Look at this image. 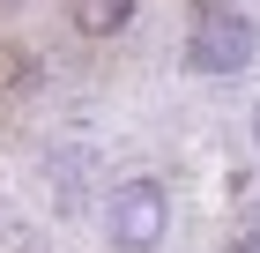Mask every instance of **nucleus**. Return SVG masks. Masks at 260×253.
<instances>
[{
  "mask_svg": "<svg viewBox=\"0 0 260 253\" xmlns=\"http://www.w3.org/2000/svg\"><path fill=\"white\" fill-rule=\"evenodd\" d=\"M253 52H260V22L245 8H231V0H193L186 8V45H179L186 75H208V82L245 75Z\"/></svg>",
  "mask_w": 260,
  "mask_h": 253,
  "instance_id": "nucleus-1",
  "label": "nucleus"
},
{
  "mask_svg": "<svg viewBox=\"0 0 260 253\" xmlns=\"http://www.w3.org/2000/svg\"><path fill=\"white\" fill-rule=\"evenodd\" d=\"M164 231H171V194H164V179L134 172V179H119V186L104 194V246L112 253H156Z\"/></svg>",
  "mask_w": 260,
  "mask_h": 253,
  "instance_id": "nucleus-2",
  "label": "nucleus"
},
{
  "mask_svg": "<svg viewBox=\"0 0 260 253\" xmlns=\"http://www.w3.org/2000/svg\"><path fill=\"white\" fill-rule=\"evenodd\" d=\"M67 22H75L82 38H119L126 22H134V0H67Z\"/></svg>",
  "mask_w": 260,
  "mask_h": 253,
  "instance_id": "nucleus-3",
  "label": "nucleus"
},
{
  "mask_svg": "<svg viewBox=\"0 0 260 253\" xmlns=\"http://www.w3.org/2000/svg\"><path fill=\"white\" fill-rule=\"evenodd\" d=\"M231 253H260V231H245V238H238V246H231Z\"/></svg>",
  "mask_w": 260,
  "mask_h": 253,
  "instance_id": "nucleus-4",
  "label": "nucleus"
},
{
  "mask_svg": "<svg viewBox=\"0 0 260 253\" xmlns=\"http://www.w3.org/2000/svg\"><path fill=\"white\" fill-rule=\"evenodd\" d=\"M253 149H260V104H253Z\"/></svg>",
  "mask_w": 260,
  "mask_h": 253,
  "instance_id": "nucleus-5",
  "label": "nucleus"
},
{
  "mask_svg": "<svg viewBox=\"0 0 260 253\" xmlns=\"http://www.w3.org/2000/svg\"><path fill=\"white\" fill-rule=\"evenodd\" d=\"M0 8H15V0H0Z\"/></svg>",
  "mask_w": 260,
  "mask_h": 253,
  "instance_id": "nucleus-6",
  "label": "nucleus"
}]
</instances>
